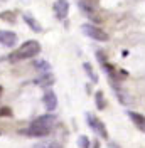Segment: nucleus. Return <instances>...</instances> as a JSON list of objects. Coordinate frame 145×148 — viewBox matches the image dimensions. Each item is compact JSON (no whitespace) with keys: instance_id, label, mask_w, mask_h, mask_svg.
<instances>
[{"instance_id":"5","label":"nucleus","mask_w":145,"mask_h":148,"mask_svg":"<svg viewBox=\"0 0 145 148\" xmlns=\"http://www.w3.org/2000/svg\"><path fill=\"white\" fill-rule=\"evenodd\" d=\"M54 14L59 20H64L69 14V2L68 0H56L54 2Z\"/></svg>"},{"instance_id":"14","label":"nucleus","mask_w":145,"mask_h":148,"mask_svg":"<svg viewBox=\"0 0 145 148\" xmlns=\"http://www.w3.org/2000/svg\"><path fill=\"white\" fill-rule=\"evenodd\" d=\"M0 18H3V20H9V22H15V12H2L0 14Z\"/></svg>"},{"instance_id":"18","label":"nucleus","mask_w":145,"mask_h":148,"mask_svg":"<svg viewBox=\"0 0 145 148\" xmlns=\"http://www.w3.org/2000/svg\"><path fill=\"white\" fill-rule=\"evenodd\" d=\"M108 148H118V147L115 145V143H110V147H108Z\"/></svg>"},{"instance_id":"13","label":"nucleus","mask_w":145,"mask_h":148,"mask_svg":"<svg viewBox=\"0 0 145 148\" xmlns=\"http://www.w3.org/2000/svg\"><path fill=\"white\" fill-rule=\"evenodd\" d=\"M83 67H84L86 74L90 76V79H91V81H93V83H98V76H96V73L93 71V67H91L90 64H83Z\"/></svg>"},{"instance_id":"9","label":"nucleus","mask_w":145,"mask_h":148,"mask_svg":"<svg viewBox=\"0 0 145 148\" xmlns=\"http://www.w3.org/2000/svg\"><path fill=\"white\" fill-rule=\"evenodd\" d=\"M128 116L132 118V121L135 123L137 128L142 130V131H145V116H142L140 113H135V111H130V113H128Z\"/></svg>"},{"instance_id":"2","label":"nucleus","mask_w":145,"mask_h":148,"mask_svg":"<svg viewBox=\"0 0 145 148\" xmlns=\"http://www.w3.org/2000/svg\"><path fill=\"white\" fill-rule=\"evenodd\" d=\"M39 52H41V44L37 40H27V42H24L22 46L19 47L17 51H14L9 56V61L10 62L26 61V59H30V57H36Z\"/></svg>"},{"instance_id":"12","label":"nucleus","mask_w":145,"mask_h":148,"mask_svg":"<svg viewBox=\"0 0 145 148\" xmlns=\"http://www.w3.org/2000/svg\"><path fill=\"white\" fill-rule=\"evenodd\" d=\"M95 101H96V108H98V110H105V98H103V92L101 91H96Z\"/></svg>"},{"instance_id":"17","label":"nucleus","mask_w":145,"mask_h":148,"mask_svg":"<svg viewBox=\"0 0 145 148\" xmlns=\"http://www.w3.org/2000/svg\"><path fill=\"white\" fill-rule=\"evenodd\" d=\"M36 69H39V71H49V64L46 61H39V62H36Z\"/></svg>"},{"instance_id":"8","label":"nucleus","mask_w":145,"mask_h":148,"mask_svg":"<svg viewBox=\"0 0 145 148\" xmlns=\"http://www.w3.org/2000/svg\"><path fill=\"white\" fill-rule=\"evenodd\" d=\"M98 59H100V62H101L103 71L108 74L111 79H118V74H117V71H115V67H111L110 62H106V59H103V54H101V52H98Z\"/></svg>"},{"instance_id":"6","label":"nucleus","mask_w":145,"mask_h":148,"mask_svg":"<svg viewBox=\"0 0 145 148\" xmlns=\"http://www.w3.org/2000/svg\"><path fill=\"white\" fill-rule=\"evenodd\" d=\"M17 42V36L10 30H0V44L5 47H14Z\"/></svg>"},{"instance_id":"4","label":"nucleus","mask_w":145,"mask_h":148,"mask_svg":"<svg viewBox=\"0 0 145 148\" xmlns=\"http://www.w3.org/2000/svg\"><path fill=\"white\" fill-rule=\"evenodd\" d=\"M83 32L90 37V39L98 40V42H106V40H108V34H106L105 30H101L100 27L93 25V24H84V25H83Z\"/></svg>"},{"instance_id":"7","label":"nucleus","mask_w":145,"mask_h":148,"mask_svg":"<svg viewBox=\"0 0 145 148\" xmlns=\"http://www.w3.org/2000/svg\"><path fill=\"white\" fill-rule=\"evenodd\" d=\"M42 101H44V106L47 108V111H54L57 108V96L54 91H46Z\"/></svg>"},{"instance_id":"15","label":"nucleus","mask_w":145,"mask_h":148,"mask_svg":"<svg viewBox=\"0 0 145 148\" xmlns=\"http://www.w3.org/2000/svg\"><path fill=\"white\" fill-rule=\"evenodd\" d=\"M78 145H79V148H90V140H88V136H78Z\"/></svg>"},{"instance_id":"16","label":"nucleus","mask_w":145,"mask_h":148,"mask_svg":"<svg viewBox=\"0 0 145 148\" xmlns=\"http://www.w3.org/2000/svg\"><path fill=\"white\" fill-rule=\"evenodd\" d=\"M34 148H61V145L56 143V141H51V143H39Z\"/></svg>"},{"instance_id":"19","label":"nucleus","mask_w":145,"mask_h":148,"mask_svg":"<svg viewBox=\"0 0 145 148\" xmlns=\"http://www.w3.org/2000/svg\"><path fill=\"white\" fill-rule=\"evenodd\" d=\"M93 147H95V148H100V145H98V141H95V143H93Z\"/></svg>"},{"instance_id":"10","label":"nucleus","mask_w":145,"mask_h":148,"mask_svg":"<svg viewBox=\"0 0 145 148\" xmlns=\"http://www.w3.org/2000/svg\"><path fill=\"white\" fill-rule=\"evenodd\" d=\"M24 20L27 22V25L32 29L34 32H41V30H42V29H41V25H39V22H37V20L32 17L30 14H24Z\"/></svg>"},{"instance_id":"3","label":"nucleus","mask_w":145,"mask_h":148,"mask_svg":"<svg viewBox=\"0 0 145 148\" xmlns=\"http://www.w3.org/2000/svg\"><path fill=\"white\" fill-rule=\"evenodd\" d=\"M86 123L91 126V130L101 136V138H108V133H106V126L103 125V121L98 118V116H95V114H91V113H86Z\"/></svg>"},{"instance_id":"11","label":"nucleus","mask_w":145,"mask_h":148,"mask_svg":"<svg viewBox=\"0 0 145 148\" xmlns=\"http://www.w3.org/2000/svg\"><path fill=\"white\" fill-rule=\"evenodd\" d=\"M52 83H54V77L51 74H44V76H41L36 81V84H39V86H51Z\"/></svg>"},{"instance_id":"1","label":"nucleus","mask_w":145,"mask_h":148,"mask_svg":"<svg viewBox=\"0 0 145 148\" xmlns=\"http://www.w3.org/2000/svg\"><path fill=\"white\" fill-rule=\"evenodd\" d=\"M56 125V116L54 114H42L30 123L29 130L26 131L29 136H46L51 133L52 126Z\"/></svg>"}]
</instances>
